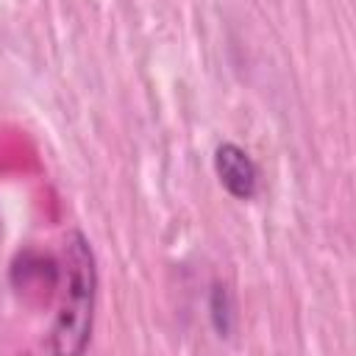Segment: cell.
<instances>
[{
	"label": "cell",
	"instance_id": "cell-1",
	"mask_svg": "<svg viewBox=\"0 0 356 356\" xmlns=\"http://www.w3.org/2000/svg\"><path fill=\"white\" fill-rule=\"evenodd\" d=\"M97 306V261L83 231L72 228L64 236L58 312L53 317L44 348L58 356H78L86 350L95 328Z\"/></svg>",
	"mask_w": 356,
	"mask_h": 356
},
{
	"label": "cell",
	"instance_id": "cell-2",
	"mask_svg": "<svg viewBox=\"0 0 356 356\" xmlns=\"http://www.w3.org/2000/svg\"><path fill=\"white\" fill-rule=\"evenodd\" d=\"M11 286L31 303H47L58 295L61 261L36 248H25L11 259Z\"/></svg>",
	"mask_w": 356,
	"mask_h": 356
},
{
	"label": "cell",
	"instance_id": "cell-3",
	"mask_svg": "<svg viewBox=\"0 0 356 356\" xmlns=\"http://www.w3.org/2000/svg\"><path fill=\"white\" fill-rule=\"evenodd\" d=\"M214 172L222 189L236 200H253L259 192V167L250 153L236 142H220L214 147Z\"/></svg>",
	"mask_w": 356,
	"mask_h": 356
},
{
	"label": "cell",
	"instance_id": "cell-4",
	"mask_svg": "<svg viewBox=\"0 0 356 356\" xmlns=\"http://www.w3.org/2000/svg\"><path fill=\"white\" fill-rule=\"evenodd\" d=\"M209 320L217 331L220 339H228L236 328V306H234V295L225 284H211L209 292Z\"/></svg>",
	"mask_w": 356,
	"mask_h": 356
},
{
	"label": "cell",
	"instance_id": "cell-5",
	"mask_svg": "<svg viewBox=\"0 0 356 356\" xmlns=\"http://www.w3.org/2000/svg\"><path fill=\"white\" fill-rule=\"evenodd\" d=\"M0 236H3V222H0Z\"/></svg>",
	"mask_w": 356,
	"mask_h": 356
}]
</instances>
